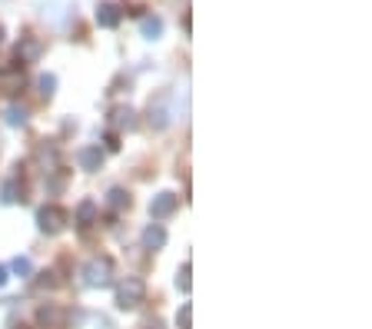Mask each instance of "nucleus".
<instances>
[{
  "label": "nucleus",
  "mask_w": 372,
  "mask_h": 329,
  "mask_svg": "<svg viewBox=\"0 0 372 329\" xmlns=\"http://www.w3.org/2000/svg\"><path fill=\"white\" fill-rule=\"evenodd\" d=\"M176 326H180V329H193V306H189V303L180 306V312H176Z\"/></svg>",
  "instance_id": "aec40b11"
},
{
  "label": "nucleus",
  "mask_w": 372,
  "mask_h": 329,
  "mask_svg": "<svg viewBox=\"0 0 372 329\" xmlns=\"http://www.w3.org/2000/svg\"><path fill=\"white\" fill-rule=\"evenodd\" d=\"M120 20H123V7L120 3H100L96 7V23L100 27L113 30V27H120Z\"/></svg>",
  "instance_id": "6e6552de"
},
{
  "label": "nucleus",
  "mask_w": 372,
  "mask_h": 329,
  "mask_svg": "<svg viewBox=\"0 0 372 329\" xmlns=\"http://www.w3.org/2000/svg\"><path fill=\"white\" fill-rule=\"evenodd\" d=\"M140 37L143 40H160L163 37V20L156 14H143L140 17Z\"/></svg>",
  "instance_id": "ddd939ff"
},
{
  "label": "nucleus",
  "mask_w": 372,
  "mask_h": 329,
  "mask_svg": "<svg viewBox=\"0 0 372 329\" xmlns=\"http://www.w3.org/2000/svg\"><path fill=\"white\" fill-rule=\"evenodd\" d=\"M37 87H40V97H54L56 94V77L54 74H40V80H37Z\"/></svg>",
  "instance_id": "a211bd4d"
},
{
  "label": "nucleus",
  "mask_w": 372,
  "mask_h": 329,
  "mask_svg": "<svg viewBox=\"0 0 372 329\" xmlns=\"http://www.w3.org/2000/svg\"><path fill=\"white\" fill-rule=\"evenodd\" d=\"M80 276H83V286L87 290H107L113 283V259L110 256H93V259L83 263Z\"/></svg>",
  "instance_id": "f257e3e1"
},
{
  "label": "nucleus",
  "mask_w": 372,
  "mask_h": 329,
  "mask_svg": "<svg viewBox=\"0 0 372 329\" xmlns=\"http://www.w3.org/2000/svg\"><path fill=\"white\" fill-rule=\"evenodd\" d=\"M67 210H60L56 203H47V206H40L37 210V230L43 236H56V233L67 230Z\"/></svg>",
  "instance_id": "7ed1b4c3"
},
{
  "label": "nucleus",
  "mask_w": 372,
  "mask_h": 329,
  "mask_svg": "<svg viewBox=\"0 0 372 329\" xmlns=\"http://www.w3.org/2000/svg\"><path fill=\"white\" fill-rule=\"evenodd\" d=\"M7 270L14 273V276H20V279H30L34 276V263H30V256H14V263Z\"/></svg>",
  "instance_id": "f3484780"
},
{
  "label": "nucleus",
  "mask_w": 372,
  "mask_h": 329,
  "mask_svg": "<svg viewBox=\"0 0 372 329\" xmlns=\"http://www.w3.org/2000/svg\"><path fill=\"white\" fill-rule=\"evenodd\" d=\"M189 273H193L189 263H183V266L176 270V290H180V293H189V286H193V283H189Z\"/></svg>",
  "instance_id": "6ab92c4d"
},
{
  "label": "nucleus",
  "mask_w": 372,
  "mask_h": 329,
  "mask_svg": "<svg viewBox=\"0 0 372 329\" xmlns=\"http://www.w3.org/2000/svg\"><path fill=\"white\" fill-rule=\"evenodd\" d=\"M96 220H100V206L93 200H80V206H76V226L80 230H90Z\"/></svg>",
  "instance_id": "9d476101"
},
{
  "label": "nucleus",
  "mask_w": 372,
  "mask_h": 329,
  "mask_svg": "<svg viewBox=\"0 0 372 329\" xmlns=\"http://www.w3.org/2000/svg\"><path fill=\"white\" fill-rule=\"evenodd\" d=\"M23 190H20V183L17 180H7V183H3V187H0V203H3V206H10V203H17V200H23Z\"/></svg>",
  "instance_id": "dca6fc26"
},
{
  "label": "nucleus",
  "mask_w": 372,
  "mask_h": 329,
  "mask_svg": "<svg viewBox=\"0 0 372 329\" xmlns=\"http://www.w3.org/2000/svg\"><path fill=\"white\" fill-rule=\"evenodd\" d=\"M140 240H143V250H163V246H167V230H163V223H149Z\"/></svg>",
  "instance_id": "1a4fd4ad"
},
{
  "label": "nucleus",
  "mask_w": 372,
  "mask_h": 329,
  "mask_svg": "<svg viewBox=\"0 0 372 329\" xmlns=\"http://www.w3.org/2000/svg\"><path fill=\"white\" fill-rule=\"evenodd\" d=\"M143 299H147V283H143L140 276H123V279L116 283V310L130 312V310H136Z\"/></svg>",
  "instance_id": "f03ea898"
},
{
  "label": "nucleus",
  "mask_w": 372,
  "mask_h": 329,
  "mask_svg": "<svg viewBox=\"0 0 372 329\" xmlns=\"http://www.w3.org/2000/svg\"><path fill=\"white\" fill-rule=\"evenodd\" d=\"M147 120H149V127H153V130H167L169 120H173V110H169V94H160L156 100H149Z\"/></svg>",
  "instance_id": "20e7f679"
},
{
  "label": "nucleus",
  "mask_w": 372,
  "mask_h": 329,
  "mask_svg": "<svg viewBox=\"0 0 372 329\" xmlns=\"http://www.w3.org/2000/svg\"><path fill=\"white\" fill-rule=\"evenodd\" d=\"M34 286H37L40 293H47V290H54L56 286V279H54V273H40V279L37 283H34Z\"/></svg>",
  "instance_id": "412c9836"
},
{
  "label": "nucleus",
  "mask_w": 372,
  "mask_h": 329,
  "mask_svg": "<svg viewBox=\"0 0 372 329\" xmlns=\"http://www.w3.org/2000/svg\"><path fill=\"white\" fill-rule=\"evenodd\" d=\"M76 163H80L87 173H96V170L103 167V150H100V147H83V150L76 153Z\"/></svg>",
  "instance_id": "9b49d317"
},
{
  "label": "nucleus",
  "mask_w": 372,
  "mask_h": 329,
  "mask_svg": "<svg viewBox=\"0 0 372 329\" xmlns=\"http://www.w3.org/2000/svg\"><path fill=\"white\" fill-rule=\"evenodd\" d=\"M0 43H3V27H0Z\"/></svg>",
  "instance_id": "393cba45"
},
{
  "label": "nucleus",
  "mask_w": 372,
  "mask_h": 329,
  "mask_svg": "<svg viewBox=\"0 0 372 329\" xmlns=\"http://www.w3.org/2000/svg\"><path fill=\"white\" fill-rule=\"evenodd\" d=\"M176 210H180V196L169 193V190H163V193H156L149 200V216H153V220H167V216H173Z\"/></svg>",
  "instance_id": "39448f33"
},
{
  "label": "nucleus",
  "mask_w": 372,
  "mask_h": 329,
  "mask_svg": "<svg viewBox=\"0 0 372 329\" xmlns=\"http://www.w3.org/2000/svg\"><path fill=\"white\" fill-rule=\"evenodd\" d=\"M110 127L113 134H130V130H136V110L133 107H127V103H120V107H113L110 110Z\"/></svg>",
  "instance_id": "0eeeda50"
},
{
  "label": "nucleus",
  "mask_w": 372,
  "mask_h": 329,
  "mask_svg": "<svg viewBox=\"0 0 372 329\" xmlns=\"http://www.w3.org/2000/svg\"><path fill=\"white\" fill-rule=\"evenodd\" d=\"M103 143H107V150H113V153H116V150H120V134H113V130H110V134L103 136Z\"/></svg>",
  "instance_id": "4be33fe9"
},
{
  "label": "nucleus",
  "mask_w": 372,
  "mask_h": 329,
  "mask_svg": "<svg viewBox=\"0 0 372 329\" xmlns=\"http://www.w3.org/2000/svg\"><path fill=\"white\" fill-rule=\"evenodd\" d=\"M7 279H10V270H7V266H0V290L7 286Z\"/></svg>",
  "instance_id": "5701e85b"
},
{
  "label": "nucleus",
  "mask_w": 372,
  "mask_h": 329,
  "mask_svg": "<svg viewBox=\"0 0 372 329\" xmlns=\"http://www.w3.org/2000/svg\"><path fill=\"white\" fill-rule=\"evenodd\" d=\"M3 123H7V127H14V130H17V127H27V110L17 107V103H10V107L3 110Z\"/></svg>",
  "instance_id": "4468645a"
},
{
  "label": "nucleus",
  "mask_w": 372,
  "mask_h": 329,
  "mask_svg": "<svg viewBox=\"0 0 372 329\" xmlns=\"http://www.w3.org/2000/svg\"><path fill=\"white\" fill-rule=\"evenodd\" d=\"M107 206H110L113 213L127 210V206H130V193H127V190H120V187H113L110 193H107Z\"/></svg>",
  "instance_id": "2eb2a0df"
},
{
  "label": "nucleus",
  "mask_w": 372,
  "mask_h": 329,
  "mask_svg": "<svg viewBox=\"0 0 372 329\" xmlns=\"http://www.w3.org/2000/svg\"><path fill=\"white\" fill-rule=\"evenodd\" d=\"M37 326L40 329H63L67 326V310L56 303H43L37 310Z\"/></svg>",
  "instance_id": "423d86ee"
},
{
  "label": "nucleus",
  "mask_w": 372,
  "mask_h": 329,
  "mask_svg": "<svg viewBox=\"0 0 372 329\" xmlns=\"http://www.w3.org/2000/svg\"><path fill=\"white\" fill-rule=\"evenodd\" d=\"M40 40L37 37H20V43H17V60L20 63H37L40 60Z\"/></svg>",
  "instance_id": "f8f14e48"
},
{
  "label": "nucleus",
  "mask_w": 372,
  "mask_h": 329,
  "mask_svg": "<svg viewBox=\"0 0 372 329\" xmlns=\"http://www.w3.org/2000/svg\"><path fill=\"white\" fill-rule=\"evenodd\" d=\"M147 329H163V323H160V319H153V323H149Z\"/></svg>",
  "instance_id": "b1692460"
}]
</instances>
